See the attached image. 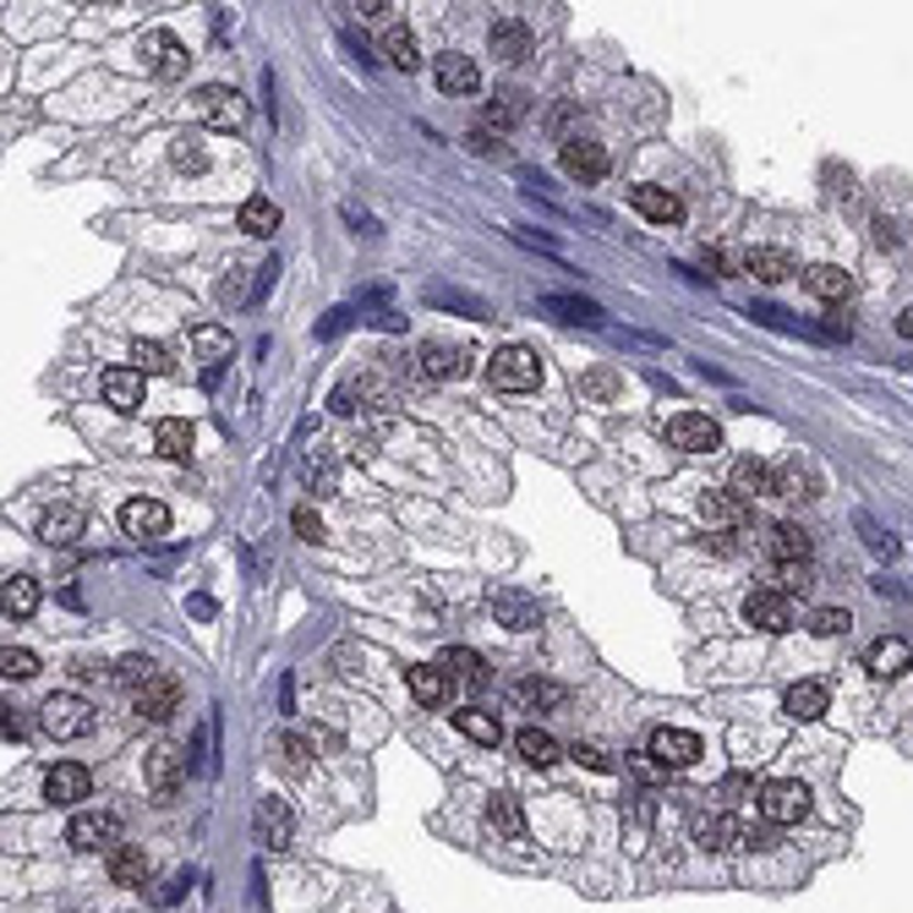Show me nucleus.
<instances>
[{
	"label": "nucleus",
	"mask_w": 913,
	"mask_h": 913,
	"mask_svg": "<svg viewBox=\"0 0 913 913\" xmlns=\"http://www.w3.org/2000/svg\"><path fill=\"white\" fill-rule=\"evenodd\" d=\"M487 383L503 389V394H525V389H536V383H542V361H536V350H531V345H503V350H492V361H487Z\"/></svg>",
	"instance_id": "obj_1"
},
{
	"label": "nucleus",
	"mask_w": 913,
	"mask_h": 913,
	"mask_svg": "<svg viewBox=\"0 0 913 913\" xmlns=\"http://www.w3.org/2000/svg\"><path fill=\"white\" fill-rule=\"evenodd\" d=\"M66 843L77 854H116L121 848V815L116 809H83V815H72Z\"/></svg>",
	"instance_id": "obj_2"
},
{
	"label": "nucleus",
	"mask_w": 913,
	"mask_h": 913,
	"mask_svg": "<svg viewBox=\"0 0 913 913\" xmlns=\"http://www.w3.org/2000/svg\"><path fill=\"white\" fill-rule=\"evenodd\" d=\"M695 837H700L706 854H739V848H761L765 843V832L744 826L739 815H700V820H695Z\"/></svg>",
	"instance_id": "obj_3"
},
{
	"label": "nucleus",
	"mask_w": 913,
	"mask_h": 913,
	"mask_svg": "<svg viewBox=\"0 0 913 913\" xmlns=\"http://www.w3.org/2000/svg\"><path fill=\"white\" fill-rule=\"evenodd\" d=\"M138 55H143V66H149L159 83H175V77H186V66H192L186 44H181L170 28H149V33L138 39Z\"/></svg>",
	"instance_id": "obj_4"
},
{
	"label": "nucleus",
	"mask_w": 913,
	"mask_h": 913,
	"mask_svg": "<svg viewBox=\"0 0 913 913\" xmlns=\"http://www.w3.org/2000/svg\"><path fill=\"white\" fill-rule=\"evenodd\" d=\"M192 110H197V116H203L214 132H241V127H247V99H241L236 88H225V83H208V88H197Z\"/></svg>",
	"instance_id": "obj_5"
},
{
	"label": "nucleus",
	"mask_w": 913,
	"mask_h": 913,
	"mask_svg": "<svg viewBox=\"0 0 913 913\" xmlns=\"http://www.w3.org/2000/svg\"><path fill=\"white\" fill-rule=\"evenodd\" d=\"M39 722H44L50 739H83V733H94V711H88L83 695H50L39 706Z\"/></svg>",
	"instance_id": "obj_6"
},
{
	"label": "nucleus",
	"mask_w": 913,
	"mask_h": 913,
	"mask_svg": "<svg viewBox=\"0 0 913 913\" xmlns=\"http://www.w3.org/2000/svg\"><path fill=\"white\" fill-rule=\"evenodd\" d=\"M761 815L771 820V826H798V820L809 815V787H804V782H793V776L765 782V787H761Z\"/></svg>",
	"instance_id": "obj_7"
},
{
	"label": "nucleus",
	"mask_w": 913,
	"mask_h": 913,
	"mask_svg": "<svg viewBox=\"0 0 913 913\" xmlns=\"http://www.w3.org/2000/svg\"><path fill=\"white\" fill-rule=\"evenodd\" d=\"M645 756L662 765V771H684V765L700 761V733H689V728H656Z\"/></svg>",
	"instance_id": "obj_8"
},
{
	"label": "nucleus",
	"mask_w": 913,
	"mask_h": 913,
	"mask_svg": "<svg viewBox=\"0 0 913 913\" xmlns=\"http://www.w3.org/2000/svg\"><path fill=\"white\" fill-rule=\"evenodd\" d=\"M667 444H673V449H684V455H711V449L722 444V427H717L711 416L684 411V416H673V422H667Z\"/></svg>",
	"instance_id": "obj_9"
},
{
	"label": "nucleus",
	"mask_w": 913,
	"mask_h": 913,
	"mask_svg": "<svg viewBox=\"0 0 913 913\" xmlns=\"http://www.w3.org/2000/svg\"><path fill=\"white\" fill-rule=\"evenodd\" d=\"M744 618L765 634H782V629H793V597L776 591V586H761V591L744 597Z\"/></svg>",
	"instance_id": "obj_10"
},
{
	"label": "nucleus",
	"mask_w": 913,
	"mask_h": 913,
	"mask_svg": "<svg viewBox=\"0 0 913 913\" xmlns=\"http://www.w3.org/2000/svg\"><path fill=\"white\" fill-rule=\"evenodd\" d=\"M416 361H422V378H433V383H449V378H465V372H470V350H465V345H449V339H427V345L416 350Z\"/></svg>",
	"instance_id": "obj_11"
},
{
	"label": "nucleus",
	"mask_w": 913,
	"mask_h": 913,
	"mask_svg": "<svg viewBox=\"0 0 913 913\" xmlns=\"http://www.w3.org/2000/svg\"><path fill=\"white\" fill-rule=\"evenodd\" d=\"M88 787H94V776H88V765H77V761H55L44 771V798L50 804H83Z\"/></svg>",
	"instance_id": "obj_12"
},
{
	"label": "nucleus",
	"mask_w": 913,
	"mask_h": 913,
	"mask_svg": "<svg viewBox=\"0 0 913 913\" xmlns=\"http://www.w3.org/2000/svg\"><path fill=\"white\" fill-rule=\"evenodd\" d=\"M558 159H564V175H575L580 186H591V181H602V175H608V149H602V143H591V138H569Z\"/></svg>",
	"instance_id": "obj_13"
},
{
	"label": "nucleus",
	"mask_w": 913,
	"mask_h": 913,
	"mask_svg": "<svg viewBox=\"0 0 913 913\" xmlns=\"http://www.w3.org/2000/svg\"><path fill=\"white\" fill-rule=\"evenodd\" d=\"M481 820H487V832L503 837V843H525V837H531L525 809H520V798H509V793H492L487 809H481Z\"/></svg>",
	"instance_id": "obj_14"
},
{
	"label": "nucleus",
	"mask_w": 913,
	"mask_h": 913,
	"mask_svg": "<svg viewBox=\"0 0 913 913\" xmlns=\"http://www.w3.org/2000/svg\"><path fill=\"white\" fill-rule=\"evenodd\" d=\"M138 711H143L149 722L175 717V711H181V678H175V673H153L149 684L138 689Z\"/></svg>",
	"instance_id": "obj_15"
},
{
	"label": "nucleus",
	"mask_w": 913,
	"mask_h": 913,
	"mask_svg": "<svg viewBox=\"0 0 913 913\" xmlns=\"http://www.w3.org/2000/svg\"><path fill=\"white\" fill-rule=\"evenodd\" d=\"M865 667H870V678H898V673L913 667V645L903 634H881V640L865 651Z\"/></svg>",
	"instance_id": "obj_16"
},
{
	"label": "nucleus",
	"mask_w": 913,
	"mask_h": 913,
	"mask_svg": "<svg viewBox=\"0 0 913 913\" xmlns=\"http://www.w3.org/2000/svg\"><path fill=\"white\" fill-rule=\"evenodd\" d=\"M121 531H127V536H138V542L164 536V531H170V509H164L159 498H132V503L121 509Z\"/></svg>",
	"instance_id": "obj_17"
},
{
	"label": "nucleus",
	"mask_w": 913,
	"mask_h": 913,
	"mask_svg": "<svg viewBox=\"0 0 913 913\" xmlns=\"http://www.w3.org/2000/svg\"><path fill=\"white\" fill-rule=\"evenodd\" d=\"M733 492L750 503V498H771V492H782V470L776 465H765V459H739L733 465Z\"/></svg>",
	"instance_id": "obj_18"
},
{
	"label": "nucleus",
	"mask_w": 913,
	"mask_h": 913,
	"mask_svg": "<svg viewBox=\"0 0 913 913\" xmlns=\"http://www.w3.org/2000/svg\"><path fill=\"white\" fill-rule=\"evenodd\" d=\"M252 832H258V843H263V848H285V843H291V832H296V820H291L285 798H258Z\"/></svg>",
	"instance_id": "obj_19"
},
{
	"label": "nucleus",
	"mask_w": 913,
	"mask_h": 913,
	"mask_svg": "<svg viewBox=\"0 0 913 913\" xmlns=\"http://www.w3.org/2000/svg\"><path fill=\"white\" fill-rule=\"evenodd\" d=\"M744 274H756L761 285H782V280L798 274V263H793L787 247H750L744 252Z\"/></svg>",
	"instance_id": "obj_20"
},
{
	"label": "nucleus",
	"mask_w": 913,
	"mask_h": 913,
	"mask_svg": "<svg viewBox=\"0 0 913 913\" xmlns=\"http://www.w3.org/2000/svg\"><path fill=\"white\" fill-rule=\"evenodd\" d=\"M105 400H110L121 416H138V411H143V372H138V367H110V372H105Z\"/></svg>",
	"instance_id": "obj_21"
},
{
	"label": "nucleus",
	"mask_w": 913,
	"mask_h": 913,
	"mask_svg": "<svg viewBox=\"0 0 913 913\" xmlns=\"http://www.w3.org/2000/svg\"><path fill=\"white\" fill-rule=\"evenodd\" d=\"M181 765H186V756L175 750V744H159L149 756V787L159 804H170L175 798V787H181Z\"/></svg>",
	"instance_id": "obj_22"
},
{
	"label": "nucleus",
	"mask_w": 913,
	"mask_h": 913,
	"mask_svg": "<svg viewBox=\"0 0 913 913\" xmlns=\"http://www.w3.org/2000/svg\"><path fill=\"white\" fill-rule=\"evenodd\" d=\"M492 618L503 623V629H536L542 623V608H536V597H525V591H492Z\"/></svg>",
	"instance_id": "obj_23"
},
{
	"label": "nucleus",
	"mask_w": 913,
	"mask_h": 913,
	"mask_svg": "<svg viewBox=\"0 0 913 913\" xmlns=\"http://www.w3.org/2000/svg\"><path fill=\"white\" fill-rule=\"evenodd\" d=\"M629 203H634V214H645L651 225H678V219H684V203H678L667 186H634Z\"/></svg>",
	"instance_id": "obj_24"
},
{
	"label": "nucleus",
	"mask_w": 913,
	"mask_h": 913,
	"mask_svg": "<svg viewBox=\"0 0 913 913\" xmlns=\"http://www.w3.org/2000/svg\"><path fill=\"white\" fill-rule=\"evenodd\" d=\"M700 520L717 525V531H739V525H750V503L739 492H706L700 498Z\"/></svg>",
	"instance_id": "obj_25"
},
{
	"label": "nucleus",
	"mask_w": 913,
	"mask_h": 913,
	"mask_svg": "<svg viewBox=\"0 0 913 913\" xmlns=\"http://www.w3.org/2000/svg\"><path fill=\"white\" fill-rule=\"evenodd\" d=\"M83 509H72V503H55V509H44L39 514V536L50 542V547H72L77 536H83Z\"/></svg>",
	"instance_id": "obj_26"
},
{
	"label": "nucleus",
	"mask_w": 913,
	"mask_h": 913,
	"mask_svg": "<svg viewBox=\"0 0 913 913\" xmlns=\"http://www.w3.org/2000/svg\"><path fill=\"white\" fill-rule=\"evenodd\" d=\"M405 684H411V695H416V706H444L449 700V673L438 667V662H416V667H405Z\"/></svg>",
	"instance_id": "obj_27"
},
{
	"label": "nucleus",
	"mask_w": 913,
	"mask_h": 913,
	"mask_svg": "<svg viewBox=\"0 0 913 913\" xmlns=\"http://www.w3.org/2000/svg\"><path fill=\"white\" fill-rule=\"evenodd\" d=\"M826 706H832V695H826V684H815V678H798V684H787V695H782V711H787L793 722H815Z\"/></svg>",
	"instance_id": "obj_28"
},
{
	"label": "nucleus",
	"mask_w": 913,
	"mask_h": 913,
	"mask_svg": "<svg viewBox=\"0 0 913 913\" xmlns=\"http://www.w3.org/2000/svg\"><path fill=\"white\" fill-rule=\"evenodd\" d=\"M433 72H438V88H444V94H476V88H481L476 61H470V55H459V50H444Z\"/></svg>",
	"instance_id": "obj_29"
},
{
	"label": "nucleus",
	"mask_w": 913,
	"mask_h": 913,
	"mask_svg": "<svg viewBox=\"0 0 913 913\" xmlns=\"http://www.w3.org/2000/svg\"><path fill=\"white\" fill-rule=\"evenodd\" d=\"M487 44H492L498 61H525V55H531V28H525L520 17H498L492 33H487Z\"/></svg>",
	"instance_id": "obj_30"
},
{
	"label": "nucleus",
	"mask_w": 913,
	"mask_h": 913,
	"mask_svg": "<svg viewBox=\"0 0 913 913\" xmlns=\"http://www.w3.org/2000/svg\"><path fill=\"white\" fill-rule=\"evenodd\" d=\"M804 291L820 296V302H848L854 296V274L837 269V263H815V269H804Z\"/></svg>",
	"instance_id": "obj_31"
},
{
	"label": "nucleus",
	"mask_w": 913,
	"mask_h": 913,
	"mask_svg": "<svg viewBox=\"0 0 913 913\" xmlns=\"http://www.w3.org/2000/svg\"><path fill=\"white\" fill-rule=\"evenodd\" d=\"M765 553H771L782 569L809 564V536H804L798 525H771V531H765Z\"/></svg>",
	"instance_id": "obj_32"
},
{
	"label": "nucleus",
	"mask_w": 913,
	"mask_h": 913,
	"mask_svg": "<svg viewBox=\"0 0 913 913\" xmlns=\"http://www.w3.org/2000/svg\"><path fill=\"white\" fill-rule=\"evenodd\" d=\"M564 700H569V689L553 684V678H520L514 684V706L520 711H558Z\"/></svg>",
	"instance_id": "obj_33"
},
{
	"label": "nucleus",
	"mask_w": 913,
	"mask_h": 913,
	"mask_svg": "<svg viewBox=\"0 0 913 913\" xmlns=\"http://www.w3.org/2000/svg\"><path fill=\"white\" fill-rule=\"evenodd\" d=\"M149 876H153V865L138 843H121V848L110 854V881H116V887H143Z\"/></svg>",
	"instance_id": "obj_34"
},
{
	"label": "nucleus",
	"mask_w": 913,
	"mask_h": 913,
	"mask_svg": "<svg viewBox=\"0 0 913 913\" xmlns=\"http://www.w3.org/2000/svg\"><path fill=\"white\" fill-rule=\"evenodd\" d=\"M438 667H444V673H449L455 684H465V689H481V684L492 678V673H487V662H481V656H476L470 645H449Z\"/></svg>",
	"instance_id": "obj_35"
},
{
	"label": "nucleus",
	"mask_w": 913,
	"mask_h": 913,
	"mask_svg": "<svg viewBox=\"0 0 913 913\" xmlns=\"http://www.w3.org/2000/svg\"><path fill=\"white\" fill-rule=\"evenodd\" d=\"M0 608H6V618H33V608H39V580H33V575H6Z\"/></svg>",
	"instance_id": "obj_36"
},
{
	"label": "nucleus",
	"mask_w": 913,
	"mask_h": 913,
	"mask_svg": "<svg viewBox=\"0 0 913 913\" xmlns=\"http://www.w3.org/2000/svg\"><path fill=\"white\" fill-rule=\"evenodd\" d=\"M455 728L465 733V739H470V744H487V750L503 739L498 717H492V711H481V706H465V711H455Z\"/></svg>",
	"instance_id": "obj_37"
},
{
	"label": "nucleus",
	"mask_w": 913,
	"mask_h": 913,
	"mask_svg": "<svg viewBox=\"0 0 913 913\" xmlns=\"http://www.w3.org/2000/svg\"><path fill=\"white\" fill-rule=\"evenodd\" d=\"M514 750H520V761L525 765H553L558 761V739H553L547 728H520V733H514Z\"/></svg>",
	"instance_id": "obj_38"
},
{
	"label": "nucleus",
	"mask_w": 913,
	"mask_h": 913,
	"mask_svg": "<svg viewBox=\"0 0 913 913\" xmlns=\"http://www.w3.org/2000/svg\"><path fill=\"white\" fill-rule=\"evenodd\" d=\"M241 230L247 236H274L280 230V203L274 197H247L241 203Z\"/></svg>",
	"instance_id": "obj_39"
},
{
	"label": "nucleus",
	"mask_w": 913,
	"mask_h": 913,
	"mask_svg": "<svg viewBox=\"0 0 913 913\" xmlns=\"http://www.w3.org/2000/svg\"><path fill=\"white\" fill-rule=\"evenodd\" d=\"M153 449L170 459H186V449H192V422H181V416H164L159 427H153Z\"/></svg>",
	"instance_id": "obj_40"
},
{
	"label": "nucleus",
	"mask_w": 913,
	"mask_h": 913,
	"mask_svg": "<svg viewBox=\"0 0 913 913\" xmlns=\"http://www.w3.org/2000/svg\"><path fill=\"white\" fill-rule=\"evenodd\" d=\"M520 116H525V94H514V88L492 94V99H487V110H481V121H487V127H498V132H503V127H514Z\"/></svg>",
	"instance_id": "obj_41"
},
{
	"label": "nucleus",
	"mask_w": 913,
	"mask_h": 913,
	"mask_svg": "<svg viewBox=\"0 0 913 913\" xmlns=\"http://www.w3.org/2000/svg\"><path fill=\"white\" fill-rule=\"evenodd\" d=\"M383 55H389V66H400V72H416V66H422L411 28H389V33H383Z\"/></svg>",
	"instance_id": "obj_42"
},
{
	"label": "nucleus",
	"mask_w": 913,
	"mask_h": 913,
	"mask_svg": "<svg viewBox=\"0 0 913 913\" xmlns=\"http://www.w3.org/2000/svg\"><path fill=\"white\" fill-rule=\"evenodd\" d=\"M542 312H553V317H564V323H602V306L580 302V296H547Z\"/></svg>",
	"instance_id": "obj_43"
},
{
	"label": "nucleus",
	"mask_w": 913,
	"mask_h": 913,
	"mask_svg": "<svg viewBox=\"0 0 913 913\" xmlns=\"http://www.w3.org/2000/svg\"><path fill=\"white\" fill-rule=\"evenodd\" d=\"M132 361H138V372L143 378H159V372H175V356L159 345V339H138L132 345Z\"/></svg>",
	"instance_id": "obj_44"
},
{
	"label": "nucleus",
	"mask_w": 913,
	"mask_h": 913,
	"mask_svg": "<svg viewBox=\"0 0 913 913\" xmlns=\"http://www.w3.org/2000/svg\"><path fill=\"white\" fill-rule=\"evenodd\" d=\"M782 492H793V498H820V481H815V470H809L804 459H787V465H782Z\"/></svg>",
	"instance_id": "obj_45"
},
{
	"label": "nucleus",
	"mask_w": 913,
	"mask_h": 913,
	"mask_svg": "<svg viewBox=\"0 0 913 913\" xmlns=\"http://www.w3.org/2000/svg\"><path fill=\"white\" fill-rule=\"evenodd\" d=\"M848 629H854V612H848V608H815V612H809V634H820V640L848 634Z\"/></svg>",
	"instance_id": "obj_46"
},
{
	"label": "nucleus",
	"mask_w": 913,
	"mask_h": 913,
	"mask_svg": "<svg viewBox=\"0 0 913 913\" xmlns=\"http://www.w3.org/2000/svg\"><path fill=\"white\" fill-rule=\"evenodd\" d=\"M192 345H197L203 361H225V356H230V334L214 328V323H208V328H192Z\"/></svg>",
	"instance_id": "obj_47"
},
{
	"label": "nucleus",
	"mask_w": 913,
	"mask_h": 913,
	"mask_svg": "<svg viewBox=\"0 0 913 913\" xmlns=\"http://www.w3.org/2000/svg\"><path fill=\"white\" fill-rule=\"evenodd\" d=\"M0 673L22 684V678H33V673H39V656H33L28 645H6V651H0Z\"/></svg>",
	"instance_id": "obj_48"
},
{
	"label": "nucleus",
	"mask_w": 913,
	"mask_h": 913,
	"mask_svg": "<svg viewBox=\"0 0 913 913\" xmlns=\"http://www.w3.org/2000/svg\"><path fill=\"white\" fill-rule=\"evenodd\" d=\"M170 159H175V170H192V175L208 170V153H203V143H197L192 132H181V138L170 143Z\"/></svg>",
	"instance_id": "obj_49"
},
{
	"label": "nucleus",
	"mask_w": 913,
	"mask_h": 913,
	"mask_svg": "<svg viewBox=\"0 0 913 913\" xmlns=\"http://www.w3.org/2000/svg\"><path fill=\"white\" fill-rule=\"evenodd\" d=\"M618 389H623V383H618V372H608V367H597V372H586V378H580V394H591L597 405L618 400Z\"/></svg>",
	"instance_id": "obj_50"
},
{
	"label": "nucleus",
	"mask_w": 913,
	"mask_h": 913,
	"mask_svg": "<svg viewBox=\"0 0 913 913\" xmlns=\"http://www.w3.org/2000/svg\"><path fill=\"white\" fill-rule=\"evenodd\" d=\"M153 673H159V667H153L149 656H121V662H116V678H121L127 689H143Z\"/></svg>",
	"instance_id": "obj_51"
},
{
	"label": "nucleus",
	"mask_w": 913,
	"mask_h": 913,
	"mask_svg": "<svg viewBox=\"0 0 913 913\" xmlns=\"http://www.w3.org/2000/svg\"><path fill=\"white\" fill-rule=\"evenodd\" d=\"M427 302L433 306H459V312H470V317H492L481 302H470V296H459V291H427Z\"/></svg>",
	"instance_id": "obj_52"
},
{
	"label": "nucleus",
	"mask_w": 913,
	"mask_h": 913,
	"mask_svg": "<svg viewBox=\"0 0 913 913\" xmlns=\"http://www.w3.org/2000/svg\"><path fill=\"white\" fill-rule=\"evenodd\" d=\"M280 756H285V765H291V771H302V765L312 761V744H306L302 733H285V739H280Z\"/></svg>",
	"instance_id": "obj_53"
},
{
	"label": "nucleus",
	"mask_w": 913,
	"mask_h": 913,
	"mask_svg": "<svg viewBox=\"0 0 913 913\" xmlns=\"http://www.w3.org/2000/svg\"><path fill=\"white\" fill-rule=\"evenodd\" d=\"M569 756H575V761H580V765H591V771H612V761H608V756H602V750H597V744H575V750H569Z\"/></svg>",
	"instance_id": "obj_54"
},
{
	"label": "nucleus",
	"mask_w": 913,
	"mask_h": 913,
	"mask_svg": "<svg viewBox=\"0 0 913 913\" xmlns=\"http://www.w3.org/2000/svg\"><path fill=\"white\" fill-rule=\"evenodd\" d=\"M291 525H296V531H302L306 542H317V536H323V520H317V514H312V509H296V514H291Z\"/></svg>",
	"instance_id": "obj_55"
},
{
	"label": "nucleus",
	"mask_w": 913,
	"mask_h": 913,
	"mask_svg": "<svg viewBox=\"0 0 913 913\" xmlns=\"http://www.w3.org/2000/svg\"><path fill=\"white\" fill-rule=\"evenodd\" d=\"M722 798H739V793H756V782L744 776V771H733V776H722V787H717Z\"/></svg>",
	"instance_id": "obj_56"
},
{
	"label": "nucleus",
	"mask_w": 913,
	"mask_h": 913,
	"mask_svg": "<svg viewBox=\"0 0 913 913\" xmlns=\"http://www.w3.org/2000/svg\"><path fill=\"white\" fill-rule=\"evenodd\" d=\"M782 591H809V569H804V564L782 569Z\"/></svg>",
	"instance_id": "obj_57"
},
{
	"label": "nucleus",
	"mask_w": 913,
	"mask_h": 913,
	"mask_svg": "<svg viewBox=\"0 0 913 913\" xmlns=\"http://www.w3.org/2000/svg\"><path fill=\"white\" fill-rule=\"evenodd\" d=\"M0 733H6V744H17V739H22V717H17L11 706H6V717H0Z\"/></svg>",
	"instance_id": "obj_58"
},
{
	"label": "nucleus",
	"mask_w": 913,
	"mask_h": 913,
	"mask_svg": "<svg viewBox=\"0 0 913 913\" xmlns=\"http://www.w3.org/2000/svg\"><path fill=\"white\" fill-rule=\"evenodd\" d=\"M898 334H903V339H913V306L903 312V317H898Z\"/></svg>",
	"instance_id": "obj_59"
}]
</instances>
